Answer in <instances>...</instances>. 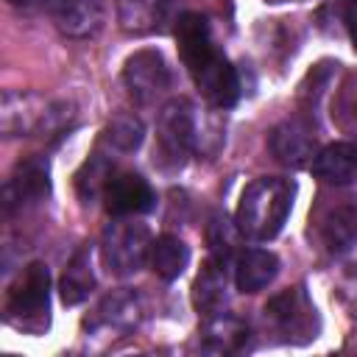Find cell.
<instances>
[{
  "label": "cell",
  "mask_w": 357,
  "mask_h": 357,
  "mask_svg": "<svg viewBox=\"0 0 357 357\" xmlns=\"http://www.w3.org/2000/svg\"><path fill=\"white\" fill-rule=\"evenodd\" d=\"M176 42L178 56L201 95L218 109L234 106L240 98V78L231 61L220 53L209 20L198 11L181 14L176 22Z\"/></svg>",
  "instance_id": "6da1fadb"
},
{
  "label": "cell",
  "mask_w": 357,
  "mask_h": 357,
  "mask_svg": "<svg viewBox=\"0 0 357 357\" xmlns=\"http://www.w3.org/2000/svg\"><path fill=\"white\" fill-rule=\"evenodd\" d=\"M293 206V184L287 178L279 176H265V178H254L237 204V215L234 223L240 229V237L257 240V243H268L273 240Z\"/></svg>",
  "instance_id": "7a4b0ae2"
},
{
  "label": "cell",
  "mask_w": 357,
  "mask_h": 357,
  "mask_svg": "<svg viewBox=\"0 0 357 357\" xmlns=\"http://www.w3.org/2000/svg\"><path fill=\"white\" fill-rule=\"evenodd\" d=\"M198 145V120L187 98H173L156 117V156L165 167H181Z\"/></svg>",
  "instance_id": "3957f363"
},
{
  "label": "cell",
  "mask_w": 357,
  "mask_h": 357,
  "mask_svg": "<svg viewBox=\"0 0 357 357\" xmlns=\"http://www.w3.org/2000/svg\"><path fill=\"white\" fill-rule=\"evenodd\" d=\"M50 310V271L45 262H31L11 282L6 296V315L17 326H42L47 324Z\"/></svg>",
  "instance_id": "277c9868"
},
{
  "label": "cell",
  "mask_w": 357,
  "mask_h": 357,
  "mask_svg": "<svg viewBox=\"0 0 357 357\" xmlns=\"http://www.w3.org/2000/svg\"><path fill=\"white\" fill-rule=\"evenodd\" d=\"M64 117V109L39 92L6 89L0 98V131L6 137H31L47 128H56Z\"/></svg>",
  "instance_id": "5b68a950"
},
{
  "label": "cell",
  "mask_w": 357,
  "mask_h": 357,
  "mask_svg": "<svg viewBox=\"0 0 357 357\" xmlns=\"http://www.w3.org/2000/svg\"><path fill=\"white\" fill-rule=\"evenodd\" d=\"M100 248H103V262L109 265L112 273L131 276L145 265L153 243L145 223L134 218H117L103 229Z\"/></svg>",
  "instance_id": "8992f818"
},
{
  "label": "cell",
  "mask_w": 357,
  "mask_h": 357,
  "mask_svg": "<svg viewBox=\"0 0 357 357\" xmlns=\"http://www.w3.org/2000/svg\"><path fill=\"white\" fill-rule=\"evenodd\" d=\"M123 84L134 103L151 106L170 89L173 75L159 50H137L123 64Z\"/></svg>",
  "instance_id": "52a82bcc"
},
{
  "label": "cell",
  "mask_w": 357,
  "mask_h": 357,
  "mask_svg": "<svg viewBox=\"0 0 357 357\" xmlns=\"http://www.w3.org/2000/svg\"><path fill=\"white\" fill-rule=\"evenodd\" d=\"M265 318L284 340H312L318 332V315L304 287H290L265 304Z\"/></svg>",
  "instance_id": "ba28073f"
},
{
  "label": "cell",
  "mask_w": 357,
  "mask_h": 357,
  "mask_svg": "<svg viewBox=\"0 0 357 357\" xmlns=\"http://www.w3.org/2000/svg\"><path fill=\"white\" fill-rule=\"evenodd\" d=\"M47 192H50V167L45 159L31 156V159L20 162L14 167V173L8 176L6 187H3V209H6V215H14L25 206L45 201Z\"/></svg>",
  "instance_id": "9c48e42d"
},
{
  "label": "cell",
  "mask_w": 357,
  "mask_h": 357,
  "mask_svg": "<svg viewBox=\"0 0 357 357\" xmlns=\"http://www.w3.org/2000/svg\"><path fill=\"white\" fill-rule=\"evenodd\" d=\"M103 201L106 209L114 218H134V215H145L156 206V192L148 184V178H142L139 173H112L106 187H103Z\"/></svg>",
  "instance_id": "30bf717a"
},
{
  "label": "cell",
  "mask_w": 357,
  "mask_h": 357,
  "mask_svg": "<svg viewBox=\"0 0 357 357\" xmlns=\"http://www.w3.org/2000/svg\"><path fill=\"white\" fill-rule=\"evenodd\" d=\"M315 126L301 120V117H290L282 120L271 134H268V148L273 153L276 162L287 165V167H304L315 159Z\"/></svg>",
  "instance_id": "8fae6325"
},
{
  "label": "cell",
  "mask_w": 357,
  "mask_h": 357,
  "mask_svg": "<svg viewBox=\"0 0 357 357\" xmlns=\"http://www.w3.org/2000/svg\"><path fill=\"white\" fill-rule=\"evenodd\" d=\"M142 315H145V307H142L139 293H134L128 287H120V290H112L109 296L100 298V304L95 307L92 318L86 321V326L92 332L128 335L131 329L139 326Z\"/></svg>",
  "instance_id": "7c38bea8"
},
{
  "label": "cell",
  "mask_w": 357,
  "mask_h": 357,
  "mask_svg": "<svg viewBox=\"0 0 357 357\" xmlns=\"http://www.w3.org/2000/svg\"><path fill=\"white\" fill-rule=\"evenodd\" d=\"M53 22L67 39L95 36L103 25V0H59Z\"/></svg>",
  "instance_id": "4fadbf2b"
},
{
  "label": "cell",
  "mask_w": 357,
  "mask_h": 357,
  "mask_svg": "<svg viewBox=\"0 0 357 357\" xmlns=\"http://www.w3.org/2000/svg\"><path fill=\"white\" fill-rule=\"evenodd\" d=\"M201 335H204V343L201 346L206 351H212V354H234V351H243L248 346L251 329H248V324L243 318L220 310V312H215V315L206 318Z\"/></svg>",
  "instance_id": "5bb4252c"
},
{
  "label": "cell",
  "mask_w": 357,
  "mask_h": 357,
  "mask_svg": "<svg viewBox=\"0 0 357 357\" xmlns=\"http://www.w3.org/2000/svg\"><path fill=\"white\" fill-rule=\"evenodd\" d=\"M279 273V257L268 248H245L234 259V284L240 293H259Z\"/></svg>",
  "instance_id": "9a60e30c"
},
{
  "label": "cell",
  "mask_w": 357,
  "mask_h": 357,
  "mask_svg": "<svg viewBox=\"0 0 357 357\" xmlns=\"http://www.w3.org/2000/svg\"><path fill=\"white\" fill-rule=\"evenodd\" d=\"M226 298H229V279H226V262L220 259H209L201 273L195 276V284H192V304L195 310L209 318L215 312H220L226 307Z\"/></svg>",
  "instance_id": "2e32d148"
},
{
  "label": "cell",
  "mask_w": 357,
  "mask_h": 357,
  "mask_svg": "<svg viewBox=\"0 0 357 357\" xmlns=\"http://www.w3.org/2000/svg\"><path fill=\"white\" fill-rule=\"evenodd\" d=\"M312 173L326 184H349L357 178V145L329 142L312 159Z\"/></svg>",
  "instance_id": "e0dca14e"
},
{
  "label": "cell",
  "mask_w": 357,
  "mask_h": 357,
  "mask_svg": "<svg viewBox=\"0 0 357 357\" xmlns=\"http://www.w3.org/2000/svg\"><path fill=\"white\" fill-rule=\"evenodd\" d=\"M95 287V268H92V248L84 245L73 254V259L67 262L64 273H61V282H59V293H61V301L67 307L73 304H81L89 298Z\"/></svg>",
  "instance_id": "ac0fdd59"
},
{
  "label": "cell",
  "mask_w": 357,
  "mask_h": 357,
  "mask_svg": "<svg viewBox=\"0 0 357 357\" xmlns=\"http://www.w3.org/2000/svg\"><path fill=\"white\" fill-rule=\"evenodd\" d=\"M114 8L126 33H148L165 20L167 0H114Z\"/></svg>",
  "instance_id": "d6986e66"
},
{
  "label": "cell",
  "mask_w": 357,
  "mask_h": 357,
  "mask_svg": "<svg viewBox=\"0 0 357 357\" xmlns=\"http://www.w3.org/2000/svg\"><path fill=\"white\" fill-rule=\"evenodd\" d=\"M321 237L329 254H346L357 243V206L343 204L332 209L321 223Z\"/></svg>",
  "instance_id": "ffe728a7"
},
{
  "label": "cell",
  "mask_w": 357,
  "mask_h": 357,
  "mask_svg": "<svg viewBox=\"0 0 357 357\" xmlns=\"http://www.w3.org/2000/svg\"><path fill=\"white\" fill-rule=\"evenodd\" d=\"M151 265L156 271V276H162L165 282H173L184 273V268L190 265V248L181 237L176 234H162L156 237L153 248H151Z\"/></svg>",
  "instance_id": "44dd1931"
},
{
  "label": "cell",
  "mask_w": 357,
  "mask_h": 357,
  "mask_svg": "<svg viewBox=\"0 0 357 357\" xmlns=\"http://www.w3.org/2000/svg\"><path fill=\"white\" fill-rule=\"evenodd\" d=\"M142 137H145V126L139 117H134L131 112H120L112 117V123L106 126V142L114 145L117 151L128 153V151H137L142 145Z\"/></svg>",
  "instance_id": "7402d4cb"
},
{
  "label": "cell",
  "mask_w": 357,
  "mask_h": 357,
  "mask_svg": "<svg viewBox=\"0 0 357 357\" xmlns=\"http://www.w3.org/2000/svg\"><path fill=\"white\" fill-rule=\"evenodd\" d=\"M332 117L337 120L340 128L357 131V73H349L335 95V112Z\"/></svg>",
  "instance_id": "603a6c76"
},
{
  "label": "cell",
  "mask_w": 357,
  "mask_h": 357,
  "mask_svg": "<svg viewBox=\"0 0 357 357\" xmlns=\"http://www.w3.org/2000/svg\"><path fill=\"white\" fill-rule=\"evenodd\" d=\"M109 176H112V167L103 159H92V162L84 165V170L78 173V192H81L84 204L103 195V187H106Z\"/></svg>",
  "instance_id": "cb8c5ba5"
},
{
  "label": "cell",
  "mask_w": 357,
  "mask_h": 357,
  "mask_svg": "<svg viewBox=\"0 0 357 357\" xmlns=\"http://www.w3.org/2000/svg\"><path fill=\"white\" fill-rule=\"evenodd\" d=\"M240 234V229H237V223L231 226L226 218L220 220H215L212 223V234H209V243H212V254H215V259H220V262H226L229 257H231V251H234V237Z\"/></svg>",
  "instance_id": "d4e9b609"
},
{
  "label": "cell",
  "mask_w": 357,
  "mask_h": 357,
  "mask_svg": "<svg viewBox=\"0 0 357 357\" xmlns=\"http://www.w3.org/2000/svg\"><path fill=\"white\" fill-rule=\"evenodd\" d=\"M337 6H340V11H343V22H346L351 47L357 50V0H337Z\"/></svg>",
  "instance_id": "484cf974"
},
{
  "label": "cell",
  "mask_w": 357,
  "mask_h": 357,
  "mask_svg": "<svg viewBox=\"0 0 357 357\" xmlns=\"http://www.w3.org/2000/svg\"><path fill=\"white\" fill-rule=\"evenodd\" d=\"M11 6H22V8H31V6H39V3H45V0H8Z\"/></svg>",
  "instance_id": "4316f807"
}]
</instances>
